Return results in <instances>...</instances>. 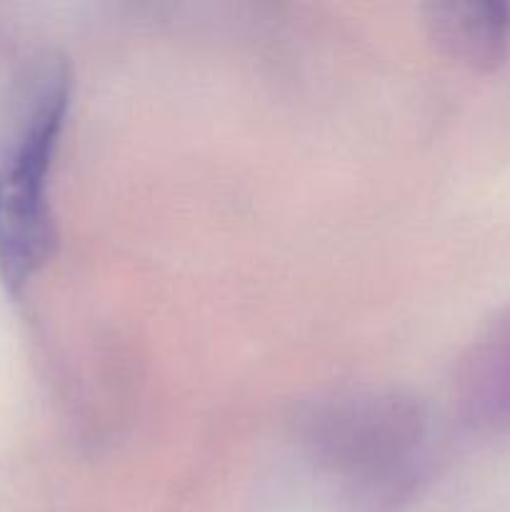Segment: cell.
Returning a JSON list of instances; mask_svg holds the SVG:
<instances>
[{"mask_svg": "<svg viewBox=\"0 0 510 512\" xmlns=\"http://www.w3.org/2000/svg\"><path fill=\"white\" fill-rule=\"evenodd\" d=\"M70 100L68 65L35 63L15 93L0 140V278L18 293L55 245L48 178Z\"/></svg>", "mask_w": 510, "mask_h": 512, "instance_id": "cell-1", "label": "cell"}, {"mask_svg": "<svg viewBox=\"0 0 510 512\" xmlns=\"http://www.w3.org/2000/svg\"><path fill=\"white\" fill-rule=\"evenodd\" d=\"M428 28L453 58L473 68H493L510 43V5L435 3L428 5Z\"/></svg>", "mask_w": 510, "mask_h": 512, "instance_id": "cell-2", "label": "cell"}]
</instances>
